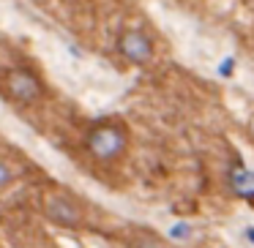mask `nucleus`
<instances>
[{
  "mask_svg": "<svg viewBox=\"0 0 254 248\" xmlns=\"http://www.w3.org/2000/svg\"><path fill=\"white\" fill-rule=\"evenodd\" d=\"M88 148H90V153L101 161L115 158V155H121L123 148H126V128L118 126V123L96 126L88 137Z\"/></svg>",
  "mask_w": 254,
  "mask_h": 248,
  "instance_id": "f257e3e1",
  "label": "nucleus"
},
{
  "mask_svg": "<svg viewBox=\"0 0 254 248\" xmlns=\"http://www.w3.org/2000/svg\"><path fill=\"white\" fill-rule=\"evenodd\" d=\"M6 88L11 93V99L19 101V104H36L44 96V88H41L39 77L33 71H28V68H14V71H8Z\"/></svg>",
  "mask_w": 254,
  "mask_h": 248,
  "instance_id": "f03ea898",
  "label": "nucleus"
},
{
  "mask_svg": "<svg viewBox=\"0 0 254 248\" xmlns=\"http://www.w3.org/2000/svg\"><path fill=\"white\" fill-rule=\"evenodd\" d=\"M44 213L52 221H58L61 226H79L82 224V210L74 199H68L66 194H47L44 197Z\"/></svg>",
  "mask_w": 254,
  "mask_h": 248,
  "instance_id": "7ed1b4c3",
  "label": "nucleus"
},
{
  "mask_svg": "<svg viewBox=\"0 0 254 248\" xmlns=\"http://www.w3.org/2000/svg\"><path fill=\"white\" fill-rule=\"evenodd\" d=\"M118 50H121V55L131 63H145V60L153 57V44H150V39L145 33H139V30H126V33L118 39Z\"/></svg>",
  "mask_w": 254,
  "mask_h": 248,
  "instance_id": "20e7f679",
  "label": "nucleus"
},
{
  "mask_svg": "<svg viewBox=\"0 0 254 248\" xmlns=\"http://www.w3.org/2000/svg\"><path fill=\"white\" fill-rule=\"evenodd\" d=\"M232 188H235L241 197H254V175L238 169L235 175H232Z\"/></svg>",
  "mask_w": 254,
  "mask_h": 248,
  "instance_id": "39448f33",
  "label": "nucleus"
},
{
  "mask_svg": "<svg viewBox=\"0 0 254 248\" xmlns=\"http://www.w3.org/2000/svg\"><path fill=\"white\" fill-rule=\"evenodd\" d=\"M8 183H11V169H8L6 161H0V188L8 186Z\"/></svg>",
  "mask_w": 254,
  "mask_h": 248,
  "instance_id": "423d86ee",
  "label": "nucleus"
}]
</instances>
